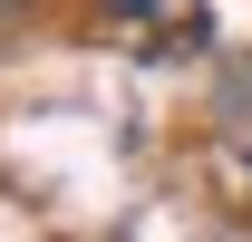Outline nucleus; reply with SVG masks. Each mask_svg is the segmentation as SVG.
<instances>
[{
    "label": "nucleus",
    "instance_id": "nucleus-1",
    "mask_svg": "<svg viewBox=\"0 0 252 242\" xmlns=\"http://www.w3.org/2000/svg\"><path fill=\"white\" fill-rule=\"evenodd\" d=\"M117 10H126V20H136V10H146V0H117Z\"/></svg>",
    "mask_w": 252,
    "mask_h": 242
}]
</instances>
